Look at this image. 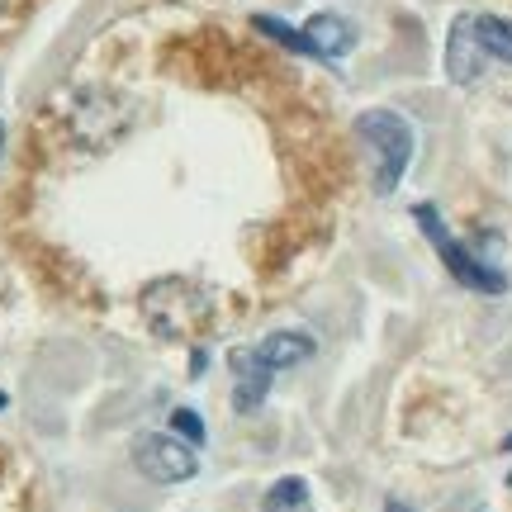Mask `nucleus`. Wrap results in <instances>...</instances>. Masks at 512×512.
I'll return each mask as SVG.
<instances>
[{
    "mask_svg": "<svg viewBox=\"0 0 512 512\" xmlns=\"http://www.w3.org/2000/svg\"><path fill=\"white\" fill-rule=\"evenodd\" d=\"M356 138L370 157V190L375 195H394L399 181L408 176V162H413V124L403 119L399 110H366L356 119Z\"/></svg>",
    "mask_w": 512,
    "mask_h": 512,
    "instance_id": "f257e3e1",
    "label": "nucleus"
},
{
    "mask_svg": "<svg viewBox=\"0 0 512 512\" xmlns=\"http://www.w3.org/2000/svg\"><path fill=\"white\" fill-rule=\"evenodd\" d=\"M147 328L166 337V342H190L195 332L209 323V294L195 285V280H181V275H166V280H152L138 299Z\"/></svg>",
    "mask_w": 512,
    "mask_h": 512,
    "instance_id": "f03ea898",
    "label": "nucleus"
},
{
    "mask_svg": "<svg viewBox=\"0 0 512 512\" xmlns=\"http://www.w3.org/2000/svg\"><path fill=\"white\" fill-rule=\"evenodd\" d=\"M313 351H318V347H313L309 332H294V328L271 332L261 347L242 356V380H238V394H233V408H238V413H256L275 375H280V370L304 366Z\"/></svg>",
    "mask_w": 512,
    "mask_h": 512,
    "instance_id": "7ed1b4c3",
    "label": "nucleus"
},
{
    "mask_svg": "<svg viewBox=\"0 0 512 512\" xmlns=\"http://www.w3.org/2000/svg\"><path fill=\"white\" fill-rule=\"evenodd\" d=\"M133 465L152 484H185V479H195V470H200V456L176 432H143V437L133 441Z\"/></svg>",
    "mask_w": 512,
    "mask_h": 512,
    "instance_id": "20e7f679",
    "label": "nucleus"
},
{
    "mask_svg": "<svg viewBox=\"0 0 512 512\" xmlns=\"http://www.w3.org/2000/svg\"><path fill=\"white\" fill-rule=\"evenodd\" d=\"M413 219H418V228L432 238V247H437L441 261H446V271L456 275L460 285H475V290H484V294H503V275L489 271V266H479L475 256L446 233V223L437 219V209H432V204H418V209H413Z\"/></svg>",
    "mask_w": 512,
    "mask_h": 512,
    "instance_id": "39448f33",
    "label": "nucleus"
},
{
    "mask_svg": "<svg viewBox=\"0 0 512 512\" xmlns=\"http://www.w3.org/2000/svg\"><path fill=\"white\" fill-rule=\"evenodd\" d=\"M484 48H479L475 38V24H470V15H460L456 24H451V38H446V76L456 81V86H475L479 76H484Z\"/></svg>",
    "mask_w": 512,
    "mask_h": 512,
    "instance_id": "423d86ee",
    "label": "nucleus"
},
{
    "mask_svg": "<svg viewBox=\"0 0 512 512\" xmlns=\"http://www.w3.org/2000/svg\"><path fill=\"white\" fill-rule=\"evenodd\" d=\"M299 34H304V53L328 57V62H337V57H347L356 48V24L347 15H313Z\"/></svg>",
    "mask_w": 512,
    "mask_h": 512,
    "instance_id": "0eeeda50",
    "label": "nucleus"
},
{
    "mask_svg": "<svg viewBox=\"0 0 512 512\" xmlns=\"http://www.w3.org/2000/svg\"><path fill=\"white\" fill-rule=\"evenodd\" d=\"M470 24H475V38L479 48H484V57H498V62H512V24L498 15H470Z\"/></svg>",
    "mask_w": 512,
    "mask_h": 512,
    "instance_id": "6e6552de",
    "label": "nucleus"
},
{
    "mask_svg": "<svg viewBox=\"0 0 512 512\" xmlns=\"http://www.w3.org/2000/svg\"><path fill=\"white\" fill-rule=\"evenodd\" d=\"M261 512H309V484L299 475L280 479L271 494H266V503H261Z\"/></svg>",
    "mask_w": 512,
    "mask_h": 512,
    "instance_id": "1a4fd4ad",
    "label": "nucleus"
},
{
    "mask_svg": "<svg viewBox=\"0 0 512 512\" xmlns=\"http://www.w3.org/2000/svg\"><path fill=\"white\" fill-rule=\"evenodd\" d=\"M252 24H256V29H261V34L280 38L285 48H294V53H304V34H299V29H290V24H280V19H271V15H256Z\"/></svg>",
    "mask_w": 512,
    "mask_h": 512,
    "instance_id": "9d476101",
    "label": "nucleus"
},
{
    "mask_svg": "<svg viewBox=\"0 0 512 512\" xmlns=\"http://www.w3.org/2000/svg\"><path fill=\"white\" fill-rule=\"evenodd\" d=\"M171 432H181L185 441H190V446H195V441H204V427H200V418H195V413H171Z\"/></svg>",
    "mask_w": 512,
    "mask_h": 512,
    "instance_id": "9b49d317",
    "label": "nucleus"
},
{
    "mask_svg": "<svg viewBox=\"0 0 512 512\" xmlns=\"http://www.w3.org/2000/svg\"><path fill=\"white\" fill-rule=\"evenodd\" d=\"M384 512H413V508H408V503H399V498H389V503H384Z\"/></svg>",
    "mask_w": 512,
    "mask_h": 512,
    "instance_id": "f8f14e48",
    "label": "nucleus"
},
{
    "mask_svg": "<svg viewBox=\"0 0 512 512\" xmlns=\"http://www.w3.org/2000/svg\"><path fill=\"white\" fill-rule=\"evenodd\" d=\"M0 152H5V124H0Z\"/></svg>",
    "mask_w": 512,
    "mask_h": 512,
    "instance_id": "ddd939ff",
    "label": "nucleus"
},
{
    "mask_svg": "<svg viewBox=\"0 0 512 512\" xmlns=\"http://www.w3.org/2000/svg\"><path fill=\"white\" fill-rule=\"evenodd\" d=\"M0 408H5V394H0Z\"/></svg>",
    "mask_w": 512,
    "mask_h": 512,
    "instance_id": "4468645a",
    "label": "nucleus"
}]
</instances>
